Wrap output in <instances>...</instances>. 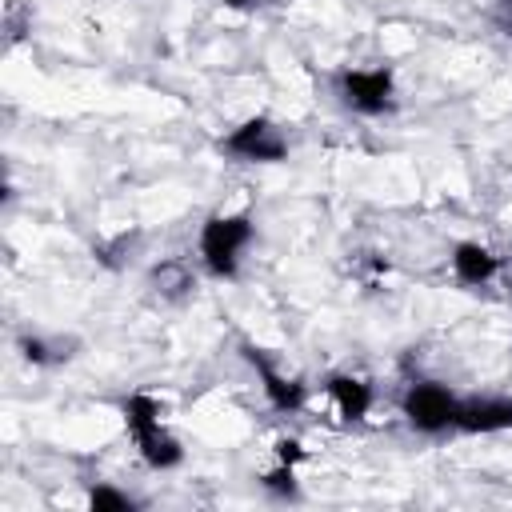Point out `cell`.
I'll return each instance as SVG.
<instances>
[{
  "label": "cell",
  "mask_w": 512,
  "mask_h": 512,
  "mask_svg": "<svg viewBox=\"0 0 512 512\" xmlns=\"http://www.w3.org/2000/svg\"><path fill=\"white\" fill-rule=\"evenodd\" d=\"M20 352H24V360H32V364H44V360H48V344L36 340V336H24V340H20Z\"/></svg>",
  "instance_id": "obj_14"
},
{
  "label": "cell",
  "mask_w": 512,
  "mask_h": 512,
  "mask_svg": "<svg viewBox=\"0 0 512 512\" xmlns=\"http://www.w3.org/2000/svg\"><path fill=\"white\" fill-rule=\"evenodd\" d=\"M328 392H332V400H336V408H340L344 420H364L368 408H372V388L360 376H344L340 372V376L328 380Z\"/></svg>",
  "instance_id": "obj_9"
},
{
  "label": "cell",
  "mask_w": 512,
  "mask_h": 512,
  "mask_svg": "<svg viewBox=\"0 0 512 512\" xmlns=\"http://www.w3.org/2000/svg\"><path fill=\"white\" fill-rule=\"evenodd\" d=\"M88 504L96 512H124V508H132V500L124 492H116V488H92L88 492Z\"/></svg>",
  "instance_id": "obj_12"
},
{
  "label": "cell",
  "mask_w": 512,
  "mask_h": 512,
  "mask_svg": "<svg viewBox=\"0 0 512 512\" xmlns=\"http://www.w3.org/2000/svg\"><path fill=\"white\" fill-rule=\"evenodd\" d=\"M452 268L464 284H488L496 272H500V256H492L484 244L476 240H464L452 248Z\"/></svg>",
  "instance_id": "obj_8"
},
{
  "label": "cell",
  "mask_w": 512,
  "mask_h": 512,
  "mask_svg": "<svg viewBox=\"0 0 512 512\" xmlns=\"http://www.w3.org/2000/svg\"><path fill=\"white\" fill-rule=\"evenodd\" d=\"M220 148H224L228 156L256 160V164H276V160L288 156L284 136H280L264 116H252V120H244L240 128H232V132L220 140Z\"/></svg>",
  "instance_id": "obj_3"
},
{
  "label": "cell",
  "mask_w": 512,
  "mask_h": 512,
  "mask_svg": "<svg viewBox=\"0 0 512 512\" xmlns=\"http://www.w3.org/2000/svg\"><path fill=\"white\" fill-rule=\"evenodd\" d=\"M456 428H464V432H504V428H512V396L464 400L460 412H456Z\"/></svg>",
  "instance_id": "obj_5"
},
{
  "label": "cell",
  "mask_w": 512,
  "mask_h": 512,
  "mask_svg": "<svg viewBox=\"0 0 512 512\" xmlns=\"http://www.w3.org/2000/svg\"><path fill=\"white\" fill-rule=\"evenodd\" d=\"M244 352H248V364L260 372V380H264V396L272 400V408H280V412H296V408L304 404V388H300L296 380L280 376V372L268 364V356H264L260 348H244Z\"/></svg>",
  "instance_id": "obj_6"
},
{
  "label": "cell",
  "mask_w": 512,
  "mask_h": 512,
  "mask_svg": "<svg viewBox=\"0 0 512 512\" xmlns=\"http://www.w3.org/2000/svg\"><path fill=\"white\" fill-rule=\"evenodd\" d=\"M160 416H164V404L156 396H148V392H132L124 400V424H128V432L148 428V424H160Z\"/></svg>",
  "instance_id": "obj_10"
},
{
  "label": "cell",
  "mask_w": 512,
  "mask_h": 512,
  "mask_svg": "<svg viewBox=\"0 0 512 512\" xmlns=\"http://www.w3.org/2000/svg\"><path fill=\"white\" fill-rule=\"evenodd\" d=\"M264 488H268V492H276V496H288V500H296V496H300L292 464H280V468H272V472L264 476Z\"/></svg>",
  "instance_id": "obj_11"
},
{
  "label": "cell",
  "mask_w": 512,
  "mask_h": 512,
  "mask_svg": "<svg viewBox=\"0 0 512 512\" xmlns=\"http://www.w3.org/2000/svg\"><path fill=\"white\" fill-rule=\"evenodd\" d=\"M224 4H228V8H248L252 0H224Z\"/></svg>",
  "instance_id": "obj_15"
},
{
  "label": "cell",
  "mask_w": 512,
  "mask_h": 512,
  "mask_svg": "<svg viewBox=\"0 0 512 512\" xmlns=\"http://www.w3.org/2000/svg\"><path fill=\"white\" fill-rule=\"evenodd\" d=\"M340 96L348 108L364 116H380L392 108V72L388 68H352L340 76Z\"/></svg>",
  "instance_id": "obj_4"
},
{
  "label": "cell",
  "mask_w": 512,
  "mask_h": 512,
  "mask_svg": "<svg viewBox=\"0 0 512 512\" xmlns=\"http://www.w3.org/2000/svg\"><path fill=\"white\" fill-rule=\"evenodd\" d=\"M252 240V220L244 212L236 216H208L200 228V256L212 276H236L240 252Z\"/></svg>",
  "instance_id": "obj_1"
},
{
  "label": "cell",
  "mask_w": 512,
  "mask_h": 512,
  "mask_svg": "<svg viewBox=\"0 0 512 512\" xmlns=\"http://www.w3.org/2000/svg\"><path fill=\"white\" fill-rule=\"evenodd\" d=\"M132 440H136V448H140V456H144V464H152V468H176L180 460H184V448H180V440L164 428V424H148V428H136L132 432Z\"/></svg>",
  "instance_id": "obj_7"
},
{
  "label": "cell",
  "mask_w": 512,
  "mask_h": 512,
  "mask_svg": "<svg viewBox=\"0 0 512 512\" xmlns=\"http://www.w3.org/2000/svg\"><path fill=\"white\" fill-rule=\"evenodd\" d=\"M400 412L416 432H440V428L456 424L460 400L444 384H412L400 400Z\"/></svg>",
  "instance_id": "obj_2"
},
{
  "label": "cell",
  "mask_w": 512,
  "mask_h": 512,
  "mask_svg": "<svg viewBox=\"0 0 512 512\" xmlns=\"http://www.w3.org/2000/svg\"><path fill=\"white\" fill-rule=\"evenodd\" d=\"M276 456H280V464H292V468H296V464L304 460V444L292 440V436H280V440H276Z\"/></svg>",
  "instance_id": "obj_13"
}]
</instances>
